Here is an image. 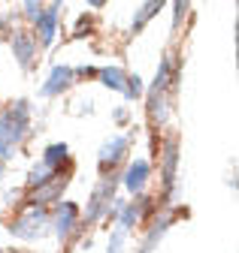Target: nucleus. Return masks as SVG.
<instances>
[{
	"mask_svg": "<svg viewBox=\"0 0 239 253\" xmlns=\"http://www.w3.org/2000/svg\"><path fill=\"white\" fill-rule=\"evenodd\" d=\"M9 48H12V57L18 60L21 70L34 67V60H37V40L27 34V30H12V34H9Z\"/></svg>",
	"mask_w": 239,
	"mask_h": 253,
	"instance_id": "nucleus-5",
	"label": "nucleus"
},
{
	"mask_svg": "<svg viewBox=\"0 0 239 253\" xmlns=\"http://www.w3.org/2000/svg\"><path fill=\"white\" fill-rule=\"evenodd\" d=\"M49 232V211L31 205L27 211H21L12 223H9V235L21 238V241H40Z\"/></svg>",
	"mask_w": 239,
	"mask_h": 253,
	"instance_id": "nucleus-3",
	"label": "nucleus"
},
{
	"mask_svg": "<svg viewBox=\"0 0 239 253\" xmlns=\"http://www.w3.org/2000/svg\"><path fill=\"white\" fill-rule=\"evenodd\" d=\"M73 79H76L73 67H67V63H55L52 73H49V79H46L43 87H40V93H43V97H61L64 90H70Z\"/></svg>",
	"mask_w": 239,
	"mask_h": 253,
	"instance_id": "nucleus-6",
	"label": "nucleus"
},
{
	"mask_svg": "<svg viewBox=\"0 0 239 253\" xmlns=\"http://www.w3.org/2000/svg\"><path fill=\"white\" fill-rule=\"evenodd\" d=\"M70 148L64 145V142H55V145H49L46 151H43V166H49V169H55V172H61V166H67L70 163Z\"/></svg>",
	"mask_w": 239,
	"mask_h": 253,
	"instance_id": "nucleus-13",
	"label": "nucleus"
},
{
	"mask_svg": "<svg viewBox=\"0 0 239 253\" xmlns=\"http://www.w3.org/2000/svg\"><path fill=\"white\" fill-rule=\"evenodd\" d=\"M88 3H91L94 9H100V6H106V0H88Z\"/></svg>",
	"mask_w": 239,
	"mask_h": 253,
	"instance_id": "nucleus-24",
	"label": "nucleus"
},
{
	"mask_svg": "<svg viewBox=\"0 0 239 253\" xmlns=\"http://www.w3.org/2000/svg\"><path fill=\"white\" fill-rule=\"evenodd\" d=\"M170 223H173V214H161L158 220H155V223H152V229H148V238H145V244H142V250H148V253H152V247L167 235V229H170Z\"/></svg>",
	"mask_w": 239,
	"mask_h": 253,
	"instance_id": "nucleus-14",
	"label": "nucleus"
},
{
	"mask_svg": "<svg viewBox=\"0 0 239 253\" xmlns=\"http://www.w3.org/2000/svg\"><path fill=\"white\" fill-rule=\"evenodd\" d=\"M88 34H94V18L91 15H82L76 21V37H88Z\"/></svg>",
	"mask_w": 239,
	"mask_h": 253,
	"instance_id": "nucleus-19",
	"label": "nucleus"
},
{
	"mask_svg": "<svg viewBox=\"0 0 239 253\" xmlns=\"http://www.w3.org/2000/svg\"><path fill=\"white\" fill-rule=\"evenodd\" d=\"M6 24H9V18H6V15H0V30H3Z\"/></svg>",
	"mask_w": 239,
	"mask_h": 253,
	"instance_id": "nucleus-25",
	"label": "nucleus"
},
{
	"mask_svg": "<svg viewBox=\"0 0 239 253\" xmlns=\"http://www.w3.org/2000/svg\"><path fill=\"white\" fill-rule=\"evenodd\" d=\"M34 27H37L40 45H52V42H55V37H58V6L43 9V12L34 18Z\"/></svg>",
	"mask_w": 239,
	"mask_h": 253,
	"instance_id": "nucleus-8",
	"label": "nucleus"
},
{
	"mask_svg": "<svg viewBox=\"0 0 239 253\" xmlns=\"http://www.w3.org/2000/svg\"><path fill=\"white\" fill-rule=\"evenodd\" d=\"M188 6H191V0H176V9H173V27L182 24V18L188 15Z\"/></svg>",
	"mask_w": 239,
	"mask_h": 253,
	"instance_id": "nucleus-18",
	"label": "nucleus"
},
{
	"mask_svg": "<svg viewBox=\"0 0 239 253\" xmlns=\"http://www.w3.org/2000/svg\"><path fill=\"white\" fill-rule=\"evenodd\" d=\"M121 90H124L127 100H139V97H142V79H139V76H127Z\"/></svg>",
	"mask_w": 239,
	"mask_h": 253,
	"instance_id": "nucleus-17",
	"label": "nucleus"
},
{
	"mask_svg": "<svg viewBox=\"0 0 239 253\" xmlns=\"http://www.w3.org/2000/svg\"><path fill=\"white\" fill-rule=\"evenodd\" d=\"M112 118H115L118 124H124V121H127V109H124V106H118V109L112 112Z\"/></svg>",
	"mask_w": 239,
	"mask_h": 253,
	"instance_id": "nucleus-23",
	"label": "nucleus"
},
{
	"mask_svg": "<svg viewBox=\"0 0 239 253\" xmlns=\"http://www.w3.org/2000/svg\"><path fill=\"white\" fill-rule=\"evenodd\" d=\"M115 175H103V181L97 184V190L91 193V199H88V208H85V214H79V226H94V223H100V220H106V211H109V205L115 202Z\"/></svg>",
	"mask_w": 239,
	"mask_h": 253,
	"instance_id": "nucleus-2",
	"label": "nucleus"
},
{
	"mask_svg": "<svg viewBox=\"0 0 239 253\" xmlns=\"http://www.w3.org/2000/svg\"><path fill=\"white\" fill-rule=\"evenodd\" d=\"M76 226H79V205L76 202H58L55 211L49 214V229H55V235L64 241Z\"/></svg>",
	"mask_w": 239,
	"mask_h": 253,
	"instance_id": "nucleus-4",
	"label": "nucleus"
},
{
	"mask_svg": "<svg viewBox=\"0 0 239 253\" xmlns=\"http://www.w3.org/2000/svg\"><path fill=\"white\" fill-rule=\"evenodd\" d=\"M40 12H43V0H24V15H27V21H34Z\"/></svg>",
	"mask_w": 239,
	"mask_h": 253,
	"instance_id": "nucleus-21",
	"label": "nucleus"
},
{
	"mask_svg": "<svg viewBox=\"0 0 239 253\" xmlns=\"http://www.w3.org/2000/svg\"><path fill=\"white\" fill-rule=\"evenodd\" d=\"M55 175H58L55 169H49V166L37 163V166L31 169V175H27V187H31V190H34V187H43V184H46V181H52Z\"/></svg>",
	"mask_w": 239,
	"mask_h": 253,
	"instance_id": "nucleus-16",
	"label": "nucleus"
},
{
	"mask_svg": "<svg viewBox=\"0 0 239 253\" xmlns=\"http://www.w3.org/2000/svg\"><path fill=\"white\" fill-rule=\"evenodd\" d=\"M31 126V106L27 100H15L6 115H0V160H12L18 142Z\"/></svg>",
	"mask_w": 239,
	"mask_h": 253,
	"instance_id": "nucleus-1",
	"label": "nucleus"
},
{
	"mask_svg": "<svg viewBox=\"0 0 239 253\" xmlns=\"http://www.w3.org/2000/svg\"><path fill=\"white\" fill-rule=\"evenodd\" d=\"M97 79H100V84L109 87V90H121L127 73H124L121 67H100V70H97Z\"/></svg>",
	"mask_w": 239,
	"mask_h": 253,
	"instance_id": "nucleus-15",
	"label": "nucleus"
},
{
	"mask_svg": "<svg viewBox=\"0 0 239 253\" xmlns=\"http://www.w3.org/2000/svg\"><path fill=\"white\" fill-rule=\"evenodd\" d=\"M145 205H148V199H142V202H118V214H115L118 229H121V232L133 229V226L139 223V217H142V208H145Z\"/></svg>",
	"mask_w": 239,
	"mask_h": 253,
	"instance_id": "nucleus-10",
	"label": "nucleus"
},
{
	"mask_svg": "<svg viewBox=\"0 0 239 253\" xmlns=\"http://www.w3.org/2000/svg\"><path fill=\"white\" fill-rule=\"evenodd\" d=\"M176 166H179V145H176V139H167V145H164V187L170 196L176 190Z\"/></svg>",
	"mask_w": 239,
	"mask_h": 253,
	"instance_id": "nucleus-11",
	"label": "nucleus"
},
{
	"mask_svg": "<svg viewBox=\"0 0 239 253\" xmlns=\"http://www.w3.org/2000/svg\"><path fill=\"white\" fill-rule=\"evenodd\" d=\"M148 175H152V166H148L145 160H133L124 172V187L127 193H142L145 184H148Z\"/></svg>",
	"mask_w": 239,
	"mask_h": 253,
	"instance_id": "nucleus-9",
	"label": "nucleus"
},
{
	"mask_svg": "<svg viewBox=\"0 0 239 253\" xmlns=\"http://www.w3.org/2000/svg\"><path fill=\"white\" fill-rule=\"evenodd\" d=\"M164 3L167 0H145V3L136 9V15H133V24H130V34H142L145 30V24L152 21L161 9H164Z\"/></svg>",
	"mask_w": 239,
	"mask_h": 253,
	"instance_id": "nucleus-12",
	"label": "nucleus"
},
{
	"mask_svg": "<svg viewBox=\"0 0 239 253\" xmlns=\"http://www.w3.org/2000/svg\"><path fill=\"white\" fill-rule=\"evenodd\" d=\"M124 235H127V232L115 229V232H112V238H109V247H106V253H121V247H124Z\"/></svg>",
	"mask_w": 239,
	"mask_h": 253,
	"instance_id": "nucleus-20",
	"label": "nucleus"
},
{
	"mask_svg": "<svg viewBox=\"0 0 239 253\" xmlns=\"http://www.w3.org/2000/svg\"><path fill=\"white\" fill-rule=\"evenodd\" d=\"M73 73H76V76H82V79H94V76H97V70H94V67H79V70H73Z\"/></svg>",
	"mask_w": 239,
	"mask_h": 253,
	"instance_id": "nucleus-22",
	"label": "nucleus"
},
{
	"mask_svg": "<svg viewBox=\"0 0 239 253\" xmlns=\"http://www.w3.org/2000/svg\"><path fill=\"white\" fill-rule=\"evenodd\" d=\"M127 136H112V139H106L103 142V148H100V154H97V160H100V169L106 172V169H112V166H118L127 157Z\"/></svg>",
	"mask_w": 239,
	"mask_h": 253,
	"instance_id": "nucleus-7",
	"label": "nucleus"
}]
</instances>
